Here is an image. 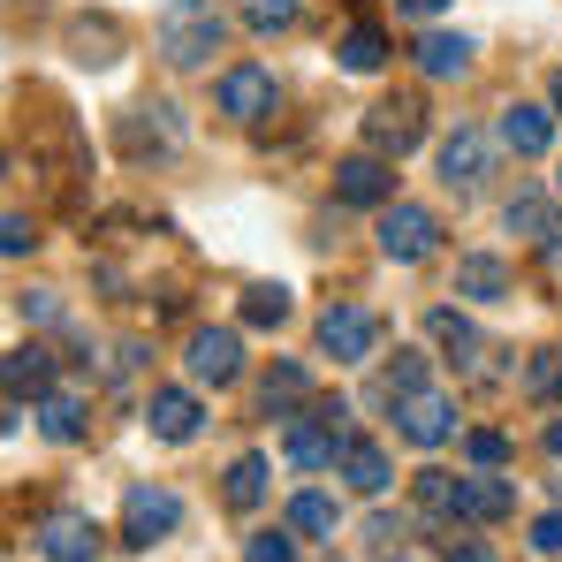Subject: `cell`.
<instances>
[{
	"label": "cell",
	"instance_id": "cell-23",
	"mask_svg": "<svg viewBox=\"0 0 562 562\" xmlns=\"http://www.w3.org/2000/svg\"><path fill=\"white\" fill-rule=\"evenodd\" d=\"M304 395H312V373H304V366H289V358H281L274 373L259 380V403H267V418H289Z\"/></svg>",
	"mask_w": 562,
	"mask_h": 562
},
{
	"label": "cell",
	"instance_id": "cell-43",
	"mask_svg": "<svg viewBox=\"0 0 562 562\" xmlns=\"http://www.w3.org/2000/svg\"><path fill=\"white\" fill-rule=\"evenodd\" d=\"M449 562H494V555H486V548H457Z\"/></svg>",
	"mask_w": 562,
	"mask_h": 562
},
{
	"label": "cell",
	"instance_id": "cell-30",
	"mask_svg": "<svg viewBox=\"0 0 562 562\" xmlns=\"http://www.w3.org/2000/svg\"><path fill=\"white\" fill-rule=\"evenodd\" d=\"M457 486H464V479H449V471H418V486H411V494H418V509H426V517H449V525H457Z\"/></svg>",
	"mask_w": 562,
	"mask_h": 562
},
{
	"label": "cell",
	"instance_id": "cell-35",
	"mask_svg": "<svg viewBox=\"0 0 562 562\" xmlns=\"http://www.w3.org/2000/svg\"><path fill=\"white\" fill-rule=\"evenodd\" d=\"M244 562H296V540H289V532H259V540L244 548Z\"/></svg>",
	"mask_w": 562,
	"mask_h": 562
},
{
	"label": "cell",
	"instance_id": "cell-13",
	"mask_svg": "<svg viewBox=\"0 0 562 562\" xmlns=\"http://www.w3.org/2000/svg\"><path fill=\"white\" fill-rule=\"evenodd\" d=\"M281 457H289L296 471H327V464H342V441H335V426H327L319 411H304V418H289Z\"/></svg>",
	"mask_w": 562,
	"mask_h": 562
},
{
	"label": "cell",
	"instance_id": "cell-5",
	"mask_svg": "<svg viewBox=\"0 0 562 562\" xmlns=\"http://www.w3.org/2000/svg\"><path fill=\"white\" fill-rule=\"evenodd\" d=\"M395 434H403L411 449H441V441L457 434V403H449L441 387H418V395L395 403Z\"/></svg>",
	"mask_w": 562,
	"mask_h": 562
},
{
	"label": "cell",
	"instance_id": "cell-40",
	"mask_svg": "<svg viewBox=\"0 0 562 562\" xmlns=\"http://www.w3.org/2000/svg\"><path fill=\"white\" fill-rule=\"evenodd\" d=\"M540 259H548V274H562V221L548 228V244H540Z\"/></svg>",
	"mask_w": 562,
	"mask_h": 562
},
{
	"label": "cell",
	"instance_id": "cell-26",
	"mask_svg": "<svg viewBox=\"0 0 562 562\" xmlns=\"http://www.w3.org/2000/svg\"><path fill=\"white\" fill-rule=\"evenodd\" d=\"M289 312H296V304H289L281 281H251V289H244V327H281Z\"/></svg>",
	"mask_w": 562,
	"mask_h": 562
},
{
	"label": "cell",
	"instance_id": "cell-44",
	"mask_svg": "<svg viewBox=\"0 0 562 562\" xmlns=\"http://www.w3.org/2000/svg\"><path fill=\"white\" fill-rule=\"evenodd\" d=\"M548 92H555V114H562V69H555V85H548Z\"/></svg>",
	"mask_w": 562,
	"mask_h": 562
},
{
	"label": "cell",
	"instance_id": "cell-14",
	"mask_svg": "<svg viewBox=\"0 0 562 562\" xmlns=\"http://www.w3.org/2000/svg\"><path fill=\"white\" fill-rule=\"evenodd\" d=\"M198 418H205V411H198V395H190V387H153V403H145V426H153L160 441H190V434H198Z\"/></svg>",
	"mask_w": 562,
	"mask_h": 562
},
{
	"label": "cell",
	"instance_id": "cell-2",
	"mask_svg": "<svg viewBox=\"0 0 562 562\" xmlns=\"http://www.w3.org/2000/svg\"><path fill=\"white\" fill-rule=\"evenodd\" d=\"M380 251L395 259V267H418V259H434V244H441V221L426 213V205H380Z\"/></svg>",
	"mask_w": 562,
	"mask_h": 562
},
{
	"label": "cell",
	"instance_id": "cell-9",
	"mask_svg": "<svg viewBox=\"0 0 562 562\" xmlns=\"http://www.w3.org/2000/svg\"><path fill=\"white\" fill-rule=\"evenodd\" d=\"M183 366H190V380H205V387H228V380L244 373V335H236V327H198Z\"/></svg>",
	"mask_w": 562,
	"mask_h": 562
},
{
	"label": "cell",
	"instance_id": "cell-38",
	"mask_svg": "<svg viewBox=\"0 0 562 562\" xmlns=\"http://www.w3.org/2000/svg\"><path fill=\"white\" fill-rule=\"evenodd\" d=\"M366 540H373V548H395V540H411V517H387V509H373Z\"/></svg>",
	"mask_w": 562,
	"mask_h": 562
},
{
	"label": "cell",
	"instance_id": "cell-42",
	"mask_svg": "<svg viewBox=\"0 0 562 562\" xmlns=\"http://www.w3.org/2000/svg\"><path fill=\"white\" fill-rule=\"evenodd\" d=\"M548 457H555V464H562V411H555V418H548Z\"/></svg>",
	"mask_w": 562,
	"mask_h": 562
},
{
	"label": "cell",
	"instance_id": "cell-12",
	"mask_svg": "<svg viewBox=\"0 0 562 562\" xmlns=\"http://www.w3.org/2000/svg\"><path fill=\"white\" fill-rule=\"evenodd\" d=\"M494 137H502V153L540 160V153L555 145V106H525V99H517V106H502V130H494Z\"/></svg>",
	"mask_w": 562,
	"mask_h": 562
},
{
	"label": "cell",
	"instance_id": "cell-19",
	"mask_svg": "<svg viewBox=\"0 0 562 562\" xmlns=\"http://www.w3.org/2000/svg\"><path fill=\"white\" fill-rule=\"evenodd\" d=\"M122 145L130 153H176V106H130Z\"/></svg>",
	"mask_w": 562,
	"mask_h": 562
},
{
	"label": "cell",
	"instance_id": "cell-18",
	"mask_svg": "<svg viewBox=\"0 0 562 562\" xmlns=\"http://www.w3.org/2000/svg\"><path fill=\"white\" fill-rule=\"evenodd\" d=\"M342 479H350V494H387L395 464H387L380 441H342Z\"/></svg>",
	"mask_w": 562,
	"mask_h": 562
},
{
	"label": "cell",
	"instance_id": "cell-6",
	"mask_svg": "<svg viewBox=\"0 0 562 562\" xmlns=\"http://www.w3.org/2000/svg\"><path fill=\"white\" fill-rule=\"evenodd\" d=\"M183 525V502L168 494V486H130V502H122V540L130 548H153V540H168Z\"/></svg>",
	"mask_w": 562,
	"mask_h": 562
},
{
	"label": "cell",
	"instance_id": "cell-22",
	"mask_svg": "<svg viewBox=\"0 0 562 562\" xmlns=\"http://www.w3.org/2000/svg\"><path fill=\"white\" fill-rule=\"evenodd\" d=\"M31 418H38V434H46V441H77V434H85V403H77L69 387H46Z\"/></svg>",
	"mask_w": 562,
	"mask_h": 562
},
{
	"label": "cell",
	"instance_id": "cell-46",
	"mask_svg": "<svg viewBox=\"0 0 562 562\" xmlns=\"http://www.w3.org/2000/svg\"><path fill=\"white\" fill-rule=\"evenodd\" d=\"M555 190H562V168H555Z\"/></svg>",
	"mask_w": 562,
	"mask_h": 562
},
{
	"label": "cell",
	"instance_id": "cell-21",
	"mask_svg": "<svg viewBox=\"0 0 562 562\" xmlns=\"http://www.w3.org/2000/svg\"><path fill=\"white\" fill-rule=\"evenodd\" d=\"M502 228H509V236H525V244H548V228H555L548 190H517V198L502 205Z\"/></svg>",
	"mask_w": 562,
	"mask_h": 562
},
{
	"label": "cell",
	"instance_id": "cell-39",
	"mask_svg": "<svg viewBox=\"0 0 562 562\" xmlns=\"http://www.w3.org/2000/svg\"><path fill=\"white\" fill-rule=\"evenodd\" d=\"M532 548H540V555H562V509L532 517Z\"/></svg>",
	"mask_w": 562,
	"mask_h": 562
},
{
	"label": "cell",
	"instance_id": "cell-32",
	"mask_svg": "<svg viewBox=\"0 0 562 562\" xmlns=\"http://www.w3.org/2000/svg\"><path fill=\"white\" fill-rule=\"evenodd\" d=\"M525 395H532V403H562V350H540V358L525 366Z\"/></svg>",
	"mask_w": 562,
	"mask_h": 562
},
{
	"label": "cell",
	"instance_id": "cell-41",
	"mask_svg": "<svg viewBox=\"0 0 562 562\" xmlns=\"http://www.w3.org/2000/svg\"><path fill=\"white\" fill-rule=\"evenodd\" d=\"M441 8H449V0H395V15H418V23H426V15H441Z\"/></svg>",
	"mask_w": 562,
	"mask_h": 562
},
{
	"label": "cell",
	"instance_id": "cell-36",
	"mask_svg": "<svg viewBox=\"0 0 562 562\" xmlns=\"http://www.w3.org/2000/svg\"><path fill=\"white\" fill-rule=\"evenodd\" d=\"M31 244H38V228H31L23 213H8V221H0V251H8V259H23Z\"/></svg>",
	"mask_w": 562,
	"mask_h": 562
},
{
	"label": "cell",
	"instance_id": "cell-37",
	"mask_svg": "<svg viewBox=\"0 0 562 562\" xmlns=\"http://www.w3.org/2000/svg\"><path fill=\"white\" fill-rule=\"evenodd\" d=\"M15 312H23L31 327H54V319H61V304H54L46 289H23V296H15Z\"/></svg>",
	"mask_w": 562,
	"mask_h": 562
},
{
	"label": "cell",
	"instance_id": "cell-27",
	"mask_svg": "<svg viewBox=\"0 0 562 562\" xmlns=\"http://www.w3.org/2000/svg\"><path fill=\"white\" fill-rule=\"evenodd\" d=\"M335 525H342V517H335L327 494H296V502H289V532H304V540H335Z\"/></svg>",
	"mask_w": 562,
	"mask_h": 562
},
{
	"label": "cell",
	"instance_id": "cell-7",
	"mask_svg": "<svg viewBox=\"0 0 562 562\" xmlns=\"http://www.w3.org/2000/svg\"><path fill=\"white\" fill-rule=\"evenodd\" d=\"M31 540H38L46 562H99V525L85 517V509H46Z\"/></svg>",
	"mask_w": 562,
	"mask_h": 562
},
{
	"label": "cell",
	"instance_id": "cell-28",
	"mask_svg": "<svg viewBox=\"0 0 562 562\" xmlns=\"http://www.w3.org/2000/svg\"><path fill=\"white\" fill-rule=\"evenodd\" d=\"M267 502V457H236L228 464V509H259Z\"/></svg>",
	"mask_w": 562,
	"mask_h": 562
},
{
	"label": "cell",
	"instance_id": "cell-31",
	"mask_svg": "<svg viewBox=\"0 0 562 562\" xmlns=\"http://www.w3.org/2000/svg\"><path fill=\"white\" fill-rule=\"evenodd\" d=\"M236 15H244L259 38H274V31H289V23H296V0H236Z\"/></svg>",
	"mask_w": 562,
	"mask_h": 562
},
{
	"label": "cell",
	"instance_id": "cell-24",
	"mask_svg": "<svg viewBox=\"0 0 562 562\" xmlns=\"http://www.w3.org/2000/svg\"><path fill=\"white\" fill-rule=\"evenodd\" d=\"M335 61H342L350 77H373L380 61H387V38H380L373 23H358V31H342V46H335Z\"/></svg>",
	"mask_w": 562,
	"mask_h": 562
},
{
	"label": "cell",
	"instance_id": "cell-25",
	"mask_svg": "<svg viewBox=\"0 0 562 562\" xmlns=\"http://www.w3.org/2000/svg\"><path fill=\"white\" fill-rule=\"evenodd\" d=\"M426 335H434L441 350H457V358H479V350H486V342H479V327H471L464 312H449V304H441V312H426Z\"/></svg>",
	"mask_w": 562,
	"mask_h": 562
},
{
	"label": "cell",
	"instance_id": "cell-45",
	"mask_svg": "<svg viewBox=\"0 0 562 562\" xmlns=\"http://www.w3.org/2000/svg\"><path fill=\"white\" fill-rule=\"evenodd\" d=\"M387 562H411V555H387Z\"/></svg>",
	"mask_w": 562,
	"mask_h": 562
},
{
	"label": "cell",
	"instance_id": "cell-15",
	"mask_svg": "<svg viewBox=\"0 0 562 562\" xmlns=\"http://www.w3.org/2000/svg\"><path fill=\"white\" fill-rule=\"evenodd\" d=\"M509 509H517V486H509L502 471H479V479H464V486H457V517H471V525L509 517Z\"/></svg>",
	"mask_w": 562,
	"mask_h": 562
},
{
	"label": "cell",
	"instance_id": "cell-20",
	"mask_svg": "<svg viewBox=\"0 0 562 562\" xmlns=\"http://www.w3.org/2000/svg\"><path fill=\"white\" fill-rule=\"evenodd\" d=\"M46 380H54V350H46V342H23V350H8V403H23V395H46Z\"/></svg>",
	"mask_w": 562,
	"mask_h": 562
},
{
	"label": "cell",
	"instance_id": "cell-4",
	"mask_svg": "<svg viewBox=\"0 0 562 562\" xmlns=\"http://www.w3.org/2000/svg\"><path fill=\"white\" fill-rule=\"evenodd\" d=\"M221 114L228 122H267L274 114V99H281V85H274V69H259V61H236V69H221Z\"/></svg>",
	"mask_w": 562,
	"mask_h": 562
},
{
	"label": "cell",
	"instance_id": "cell-29",
	"mask_svg": "<svg viewBox=\"0 0 562 562\" xmlns=\"http://www.w3.org/2000/svg\"><path fill=\"white\" fill-rule=\"evenodd\" d=\"M69 46H77V61H85V69H106V61H114V23H106V15H77V31H69Z\"/></svg>",
	"mask_w": 562,
	"mask_h": 562
},
{
	"label": "cell",
	"instance_id": "cell-8",
	"mask_svg": "<svg viewBox=\"0 0 562 562\" xmlns=\"http://www.w3.org/2000/svg\"><path fill=\"white\" fill-rule=\"evenodd\" d=\"M418 137H426V106L418 99H380L373 114H366V145L387 153V160H403Z\"/></svg>",
	"mask_w": 562,
	"mask_h": 562
},
{
	"label": "cell",
	"instance_id": "cell-3",
	"mask_svg": "<svg viewBox=\"0 0 562 562\" xmlns=\"http://www.w3.org/2000/svg\"><path fill=\"white\" fill-rule=\"evenodd\" d=\"M319 350H327L335 366H366L380 350V319L366 304H327V312H319Z\"/></svg>",
	"mask_w": 562,
	"mask_h": 562
},
{
	"label": "cell",
	"instance_id": "cell-11",
	"mask_svg": "<svg viewBox=\"0 0 562 562\" xmlns=\"http://www.w3.org/2000/svg\"><path fill=\"white\" fill-rule=\"evenodd\" d=\"M486 168H494V137L486 130H449L441 137V183L449 190H479Z\"/></svg>",
	"mask_w": 562,
	"mask_h": 562
},
{
	"label": "cell",
	"instance_id": "cell-1",
	"mask_svg": "<svg viewBox=\"0 0 562 562\" xmlns=\"http://www.w3.org/2000/svg\"><path fill=\"white\" fill-rule=\"evenodd\" d=\"M153 38H160V61L168 69H205L228 46V15L213 0H168L160 23H153Z\"/></svg>",
	"mask_w": 562,
	"mask_h": 562
},
{
	"label": "cell",
	"instance_id": "cell-16",
	"mask_svg": "<svg viewBox=\"0 0 562 562\" xmlns=\"http://www.w3.org/2000/svg\"><path fill=\"white\" fill-rule=\"evenodd\" d=\"M471 54H479V46H471L464 31H426V38H418V69H426L434 85L464 77V69H471Z\"/></svg>",
	"mask_w": 562,
	"mask_h": 562
},
{
	"label": "cell",
	"instance_id": "cell-33",
	"mask_svg": "<svg viewBox=\"0 0 562 562\" xmlns=\"http://www.w3.org/2000/svg\"><path fill=\"white\" fill-rule=\"evenodd\" d=\"M418 387H426V358H418V350H395V366H387V380H380V395L403 403V395H418Z\"/></svg>",
	"mask_w": 562,
	"mask_h": 562
},
{
	"label": "cell",
	"instance_id": "cell-34",
	"mask_svg": "<svg viewBox=\"0 0 562 562\" xmlns=\"http://www.w3.org/2000/svg\"><path fill=\"white\" fill-rule=\"evenodd\" d=\"M464 457L479 471H502L509 464V434H494V426H479V434H464Z\"/></svg>",
	"mask_w": 562,
	"mask_h": 562
},
{
	"label": "cell",
	"instance_id": "cell-10",
	"mask_svg": "<svg viewBox=\"0 0 562 562\" xmlns=\"http://www.w3.org/2000/svg\"><path fill=\"white\" fill-rule=\"evenodd\" d=\"M335 198L342 205H395V168H387V153H350L342 168H335Z\"/></svg>",
	"mask_w": 562,
	"mask_h": 562
},
{
	"label": "cell",
	"instance_id": "cell-17",
	"mask_svg": "<svg viewBox=\"0 0 562 562\" xmlns=\"http://www.w3.org/2000/svg\"><path fill=\"white\" fill-rule=\"evenodd\" d=\"M457 296H471V304H502V296H509V267H502L494 251H464V259H457Z\"/></svg>",
	"mask_w": 562,
	"mask_h": 562
}]
</instances>
